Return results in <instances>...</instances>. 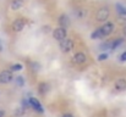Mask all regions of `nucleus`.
I'll use <instances>...</instances> for the list:
<instances>
[{"label": "nucleus", "instance_id": "1", "mask_svg": "<svg viewBox=\"0 0 126 117\" xmlns=\"http://www.w3.org/2000/svg\"><path fill=\"white\" fill-rule=\"evenodd\" d=\"M59 46H60V50L63 52H69V51H71L74 49V40L66 37L65 39L60 40V45Z\"/></svg>", "mask_w": 126, "mask_h": 117}, {"label": "nucleus", "instance_id": "2", "mask_svg": "<svg viewBox=\"0 0 126 117\" xmlns=\"http://www.w3.org/2000/svg\"><path fill=\"white\" fill-rule=\"evenodd\" d=\"M109 16H110V11H109V9L105 6V7H100V9L98 10V12H97V15H95V18H97L98 22H105V21L109 18Z\"/></svg>", "mask_w": 126, "mask_h": 117}, {"label": "nucleus", "instance_id": "3", "mask_svg": "<svg viewBox=\"0 0 126 117\" xmlns=\"http://www.w3.org/2000/svg\"><path fill=\"white\" fill-rule=\"evenodd\" d=\"M14 79L12 76V71L10 70H4L0 72V84H7Z\"/></svg>", "mask_w": 126, "mask_h": 117}, {"label": "nucleus", "instance_id": "4", "mask_svg": "<svg viewBox=\"0 0 126 117\" xmlns=\"http://www.w3.org/2000/svg\"><path fill=\"white\" fill-rule=\"evenodd\" d=\"M53 37L54 39H56V40H63V39H65L67 37V31H66V28H64V27H59V28H55L54 29V32H53Z\"/></svg>", "mask_w": 126, "mask_h": 117}, {"label": "nucleus", "instance_id": "5", "mask_svg": "<svg viewBox=\"0 0 126 117\" xmlns=\"http://www.w3.org/2000/svg\"><path fill=\"white\" fill-rule=\"evenodd\" d=\"M25 26H26V21H25V18H16L14 22H12V25H11V28H12V31L14 32H21L23 28H25Z\"/></svg>", "mask_w": 126, "mask_h": 117}, {"label": "nucleus", "instance_id": "6", "mask_svg": "<svg viewBox=\"0 0 126 117\" xmlns=\"http://www.w3.org/2000/svg\"><path fill=\"white\" fill-rule=\"evenodd\" d=\"M100 28V32H102V36L103 37H108V36H110L111 33H113V31H114V23H111V22H105L102 27H99Z\"/></svg>", "mask_w": 126, "mask_h": 117}, {"label": "nucleus", "instance_id": "7", "mask_svg": "<svg viewBox=\"0 0 126 117\" xmlns=\"http://www.w3.org/2000/svg\"><path fill=\"white\" fill-rule=\"evenodd\" d=\"M86 61H87V56H86V54L82 52V51L76 52V54L74 55V57H72V62H74L75 65H83Z\"/></svg>", "mask_w": 126, "mask_h": 117}, {"label": "nucleus", "instance_id": "8", "mask_svg": "<svg viewBox=\"0 0 126 117\" xmlns=\"http://www.w3.org/2000/svg\"><path fill=\"white\" fill-rule=\"evenodd\" d=\"M30 105H31V107H33L36 111H38L39 114H43L44 112V109H43V106L41 105V103H39V100L37 99V98H30Z\"/></svg>", "mask_w": 126, "mask_h": 117}, {"label": "nucleus", "instance_id": "9", "mask_svg": "<svg viewBox=\"0 0 126 117\" xmlns=\"http://www.w3.org/2000/svg\"><path fill=\"white\" fill-rule=\"evenodd\" d=\"M114 88H115V90L116 91H125L126 90V79L125 78H119L116 82H115V84H114Z\"/></svg>", "mask_w": 126, "mask_h": 117}, {"label": "nucleus", "instance_id": "10", "mask_svg": "<svg viewBox=\"0 0 126 117\" xmlns=\"http://www.w3.org/2000/svg\"><path fill=\"white\" fill-rule=\"evenodd\" d=\"M115 7H116V11H118V13H119L120 21H125L126 22V7L123 6L121 4H116Z\"/></svg>", "mask_w": 126, "mask_h": 117}, {"label": "nucleus", "instance_id": "11", "mask_svg": "<svg viewBox=\"0 0 126 117\" xmlns=\"http://www.w3.org/2000/svg\"><path fill=\"white\" fill-rule=\"evenodd\" d=\"M22 5H23V0H12L11 4H10V9L12 11H16V10L21 9Z\"/></svg>", "mask_w": 126, "mask_h": 117}, {"label": "nucleus", "instance_id": "12", "mask_svg": "<svg viewBox=\"0 0 126 117\" xmlns=\"http://www.w3.org/2000/svg\"><path fill=\"white\" fill-rule=\"evenodd\" d=\"M59 25H60L61 27L66 28V27L70 25V20H69V17H67L66 15H61V16L59 17Z\"/></svg>", "mask_w": 126, "mask_h": 117}, {"label": "nucleus", "instance_id": "13", "mask_svg": "<svg viewBox=\"0 0 126 117\" xmlns=\"http://www.w3.org/2000/svg\"><path fill=\"white\" fill-rule=\"evenodd\" d=\"M123 41H124V38L114 39V41H111V43H110V49H111V50H115L119 45H121V44H123Z\"/></svg>", "mask_w": 126, "mask_h": 117}, {"label": "nucleus", "instance_id": "14", "mask_svg": "<svg viewBox=\"0 0 126 117\" xmlns=\"http://www.w3.org/2000/svg\"><path fill=\"white\" fill-rule=\"evenodd\" d=\"M38 90H39V93H41L42 95H44V94H47V93L49 91V85H48L47 83H41Z\"/></svg>", "mask_w": 126, "mask_h": 117}, {"label": "nucleus", "instance_id": "15", "mask_svg": "<svg viewBox=\"0 0 126 117\" xmlns=\"http://www.w3.org/2000/svg\"><path fill=\"white\" fill-rule=\"evenodd\" d=\"M91 38H92V39L103 38V36H102V32H100V28H97V29H94V32L91 34Z\"/></svg>", "mask_w": 126, "mask_h": 117}, {"label": "nucleus", "instance_id": "16", "mask_svg": "<svg viewBox=\"0 0 126 117\" xmlns=\"http://www.w3.org/2000/svg\"><path fill=\"white\" fill-rule=\"evenodd\" d=\"M23 115H25V109L23 107H17L14 111V116L15 117H22Z\"/></svg>", "mask_w": 126, "mask_h": 117}, {"label": "nucleus", "instance_id": "17", "mask_svg": "<svg viewBox=\"0 0 126 117\" xmlns=\"http://www.w3.org/2000/svg\"><path fill=\"white\" fill-rule=\"evenodd\" d=\"M10 68H11L10 71H21V70L23 68V66H22L21 64H15V65H12Z\"/></svg>", "mask_w": 126, "mask_h": 117}, {"label": "nucleus", "instance_id": "18", "mask_svg": "<svg viewBox=\"0 0 126 117\" xmlns=\"http://www.w3.org/2000/svg\"><path fill=\"white\" fill-rule=\"evenodd\" d=\"M16 84H17L18 87H23V84H25V79H23V77H21V76L16 77Z\"/></svg>", "mask_w": 126, "mask_h": 117}, {"label": "nucleus", "instance_id": "19", "mask_svg": "<svg viewBox=\"0 0 126 117\" xmlns=\"http://www.w3.org/2000/svg\"><path fill=\"white\" fill-rule=\"evenodd\" d=\"M108 59V54L107 52H103V54H100L99 56H98V61H104V60H107Z\"/></svg>", "mask_w": 126, "mask_h": 117}, {"label": "nucleus", "instance_id": "20", "mask_svg": "<svg viewBox=\"0 0 126 117\" xmlns=\"http://www.w3.org/2000/svg\"><path fill=\"white\" fill-rule=\"evenodd\" d=\"M107 49H110V43H104L100 45V50H107Z\"/></svg>", "mask_w": 126, "mask_h": 117}, {"label": "nucleus", "instance_id": "21", "mask_svg": "<svg viewBox=\"0 0 126 117\" xmlns=\"http://www.w3.org/2000/svg\"><path fill=\"white\" fill-rule=\"evenodd\" d=\"M119 60L121 61V62H125L126 61V51H124L121 55H120V57H119Z\"/></svg>", "mask_w": 126, "mask_h": 117}, {"label": "nucleus", "instance_id": "22", "mask_svg": "<svg viewBox=\"0 0 126 117\" xmlns=\"http://www.w3.org/2000/svg\"><path fill=\"white\" fill-rule=\"evenodd\" d=\"M83 16H84V11H82L81 9H80V10H77V17H80V18H81V17H83Z\"/></svg>", "mask_w": 126, "mask_h": 117}, {"label": "nucleus", "instance_id": "23", "mask_svg": "<svg viewBox=\"0 0 126 117\" xmlns=\"http://www.w3.org/2000/svg\"><path fill=\"white\" fill-rule=\"evenodd\" d=\"M28 105H30V103H27V101H26V100L23 99V100H22V107H23V109H26V107H27Z\"/></svg>", "mask_w": 126, "mask_h": 117}, {"label": "nucleus", "instance_id": "24", "mask_svg": "<svg viewBox=\"0 0 126 117\" xmlns=\"http://www.w3.org/2000/svg\"><path fill=\"white\" fill-rule=\"evenodd\" d=\"M123 34H124V37H126V25L124 26V28H123Z\"/></svg>", "mask_w": 126, "mask_h": 117}, {"label": "nucleus", "instance_id": "25", "mask_svg": "<svg viewBox=\"0 0 126 117\" xmlns=\"http://www.w3.org/2000/svg\"><path fill=\"white\" fill-rule=\"evenodd\" d=\"M5 116V111L4 110H0V117H4Z\"/></svg>", "mask_w": 126, "mask_h": 117}, {"label": "nucleus", "instance_id": "26", "mask_svg": "<svg viewBox=\"0 0 126 117\" xmlns=\"http://www.w3.org/2000/svg\"><path fill=\"white\" fill-rule=\"evenodd\" d=\"M63 117H74L71 114H65V115H63Z\"/></svg>", "mask_w": 126, "mask_h": 117}]
</instances>
